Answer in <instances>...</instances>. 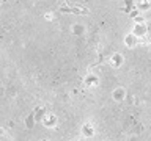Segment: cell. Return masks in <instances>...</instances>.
<instances>
[{"instance_id": "cell-1", "label": "cell", "mask_w": 151, "mask_h": 141, "mask_svg": "<svg viewBox=\"0 0 151 141\" xmlns=\"http://www.w3.org/2000/svg\"><path fill=\"white\" fill-rule=\"evenodd\" d=\"M41 124L44 125L46 129H57V127H58V116L52 111H47L41 118Z\"/></svg>"}, {"instance_id": "cell-2", "label": "cell", "mask_w": 151, "mask_h": 141, "mask_svg": "<svg viewBox=\"0 0 151 141\" xmlns=\"http://www.w3.org/2000/svg\"><path fill=\"white\" fill-rule=\"evenodd\" d=\"M140 41H142L140 38H137L132 31L126 33V35L123 36V46H124L127 50H132V49H135V47H139Z\"/></svg>"}, {"instance_id": "cell-3", "label": "cell", "mask_w": 151, "mask_h": 141, "mask_svg": "<svg viewBox=\"0 0 151 141\" xmlns=\"http://www.w3.org/2000/svg\"><path fill=\"white\" fill-rule=\"evenodd\" d=\"M107 63L112 69H120V68H123V64H124V55H123L121 52H113V53L109 56Z\"/></svg>"}, {"instance_id": "cell-4", "label": "cell", "mask_w": 151, "mask_h": 141, "mask_svg": "<svg viewBox=\"0 0 151 141\" xmlns=\"http://www.w3.org/2000/svg\"><path fill=\"white\" fill-rule=\"evenodd\" d=\"M137 38H140V39H143V38L148 36V24L146 22H135L134 24V27H132V30H131Z\"/></svg>"}, {"instance_id": "cell-5", "label": "cell", "mask_w": 151, "mask_h": 141, "mask_svg": "<svg viewBox=\"0 0 151 141\" xmlns=\"http://www.w3.org/2000/svg\"><path fill=\"white\" fill-rule=\"evenodd\" d=\"M80 135L83 136V138H87V140H91L94 135H96V127H94L93 122H83L82 127H80Z\"/></svg>"}, {"instance_id": "cell-6", "label": "cell", "mask_w": 151, "mask_h": 141, "mask_svg": "<svg viewBox=\"0 0 151 141\" xmlns=\"http://www.w3.org/2000/svg\"><path fill=\"white\" fill-rule=\"evenodd\" d=\"M101 83V78L98 77L96 74H87L83 78V86L87 89H96Z\"/></svg>"}, {"instance_id": "cell-7", "label": "cell", "mask_w": 151, "mask_h": 141, "mask_svg": "<svg viewBox=\"0 0 151 141\" xmlns=\"http://www.w3.org/2000/svg\"><path fill=\"white\" fill-rule=\"evenodd\" d=\"M126 97H127V91H126V88L124 86H116V88H113V91H112V99L115 102H123V100H126Z\"/></svg>"}, {"instance_id": "cell-8", "label": "cell", "mask_w": 151, "mask_h": 141, "mask_svg": "<svg viewBox=\"0 0 151 141\" xmlns=\"http://www.w3.org/2000/svg\"><path fill=\"white\" fill-rule=\"evenodd\" d=\"M135 9L139 14H145L151 11V0H135Z\"/></svg>"}, {"instance_id": "cell-9", "label": "cell", "mask_w": 151, "mask_h": 141, "mask_svg": "<svg viewBox=\"0 0 151 141\" xmlns=\"http://www.w3.org/2000/svg\"><path fill=\"white\" fill-rule=\"evenodd\" d=\"M71 33L76 36H83L87 33V27H85V24L74 22V24H71Z\"/></svg>"}, {"instance_id": "cell-10", "label": "cell", "mask_w": 151, "mask_h": 141, "mask_svg": "<svg viewBox=\"0 0 151 141\" xmlns=\"http://www.w3.org/2000/svg\"><path fill=\"white\" fill-rule=\"evenodd\" d=\"M54 19H55L54 11H46V13H44V21H46V22H52Z\"/></svg>"}, {"instance_id": "cell-11", "label": "cell", "mask_w": 151, "mask_h": 141, "mask_svg": "<svg viewBox=\"0 0 151 141\" xmlns=\"http://www.w3.org/2000/svg\"><path fill=\"white\" fill-rule=\"evenodd\" d=\"M3 136H6V129L3 125H0V138H3Z\"/></svg>"}, {"instance_id": "cell-12", "label": "cell", "mask_w": 151, "mask_h": 141, "mask_svg": "<svg viewBox=\"0 0 151 141\" xmlns=\"http://www.w3.org/2000/svg\"><path fill=\"white\" fill-rule=\"evenodd\" d=\"M40 141H50V140H49V138H41Z\"/></svg>"}, {"instance_id": "cell-13", "label": "cell", "mask_w": 151, "mask_h": 141, "mask_svg": "<svg viewBox=\"0 0 151 141\" xmlns=\"http://www.w3.org/2000/svg\"><path fill=\"white\" fill-rule=\"evenodd\" d=\"M13 141H14V140H13Z\"/></svg>"}]
</instances>
